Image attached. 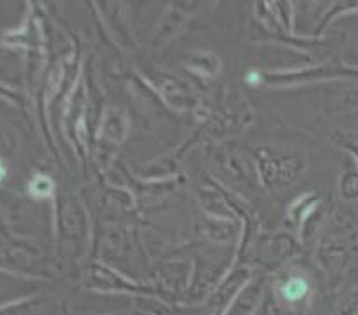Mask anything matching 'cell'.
Here are the masks:
<instances>
[{"label": "cell", "instance_id": "obj_1", "mask_svg": "<svg viewBox=\"0 0 358 315\" xmlns=\"http://www.w3.org/2000/svg\"><path fill=\"white\" fill-rule=\"evenodd\" d=\"M308 292V284L305 278H291L287 284L282 287V294L287 301L303 300Z\"/></svg>", "mask_w": 358, "mask_h": 315}, {"label": "cell", "instance_id": "obj_2", "mask_svg": "<svg viewBox=\"0 0 358 315\" xmlns=\"http://www.w3.org/2000/svg\"><path fill=\"white\" fill-rule=\"evenodd\" d=\"M52 189H54V184H52L50 178L43 177V175H36L31 184H29V191L36 198L48 196L52 193Z\"/></svg>", "mask_w": 358, "mask_h": 315}, {"label": "cell", "instance_id": "obj_3", "mask_svg": "<svg viewBox=\"0 0 358 315\" xmlns=\"http://www.w3.org/2000/svg\"><path fill=\"white\" fill-rule=\"evenodd\" d=\"M246 82H248L250 86H257V84L260 82V75L257 71H248V73H246Z\"/></svg>", "mask_w": 358, "mask_h": 315}, {"label": "cell", "instance_id": "obj_4", "mask_svg": "<svg viewBox=\"0 0 358 315\" xmlns=\"http://www.w3.org/2000/svg\"><path fill=\"white\" fill-rule=\"evenodd\" d=\"M4 177H6V166H4V162L0 161V180H2Z\"/></svg>", "mask_w": 358, "mask_h": 315}]
</instances>
